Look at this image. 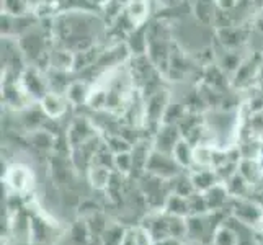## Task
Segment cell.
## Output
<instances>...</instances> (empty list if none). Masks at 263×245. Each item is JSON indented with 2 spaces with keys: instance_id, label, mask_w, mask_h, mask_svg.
<instances>
[{
  "instance_id": "cell-1",
  "label": "cell",
  "mask_w": 263,
  "mask_h": 245,
  "mask_svg": "<svg viewBox=\"0 0 263 245\" xmlns=\"http://www.w3.org/2000/svg\"><path fill=\"white\" fill-rule=\"evenodd\" d=\"M20 84L26 92V95H28L34 103H40V100L51 90L46 70H43L41 67L33 66V64H28L23 69L20 76Z\"/></svg>"
},
{
  "instance_id": "cell-2",
  "label": "cell",
  "mask_w": 263,
  "mask_h": 245,
  "mask_svg": "<svg viewBox=\"0 0 263 245\" xmlns=\"http://www.w3.org/2000/svg\"><path fill=\"white\" fill-rule=\"evenodd\" d=\"M261 69H263V61L258 54H253V56L243 58L240 62V66L237 70L232 74L231 79V85L234 88H249L252 87L253 82H257L258 77L261 76Z\"/></svg>"
},
{
  "instance_id": "cell-3",
  "label": "cell",
  "mask_w": 263,
  "mask_h": 245,
  "mask_svg": "<svg viewBox=\"0 0 263 245\" xmlns=\"http://www.w3.org/2000/svg\"><path fill=\"white\" fill-rule=\"evenodd\" d=\"M172 102V95L167 88L154 90L149 97L144 100V115H146V123H154L160 126L164 121V115Z\"/></svg>"
},
{
  "instance_id": "cell-4",
  "label": "cell",
  "mask_w": 263,
  "mask_h": 245,
  "mask_svg": "<svg viewBox=\"0 0 263 245\" xmlns=\"http://www.w3.org/2000/svg\"><path fill=\"white\" fill-rule=\"evenodd\" d=\"M146 168L149 170V174L154 177H160V178H175L180 174V165L177 160L174 159L172 154H164L154 149L149 154V159L146 163Z\"/></svg>"
},
{
  "instance_id": "cell-5",
  "label": "cell",
  "mask_w": 263,
  "mask_h": 245,
  "mask_svg": "<svg viewBox=\"0 0 263 245\" xmlns=\"http://www.w3.org/2000/svg\"><path fill=\"white\" fill-rule=\"evenodd\" d=\"M40 108L43 110V113L46 115V118L49 120H61L69 110V100L62 92H54V90H49V92L44 95L40 100Z\"/></svg>"
},
{
  "instance_id": "cell-6",
  "label": "cell",
  "mask_w": 263,
  "mask_h": 245,
  "mask_svg": "<svg viewBox=\"0 0 263 245\" xmlns=\"http://www.w3.org/2000/svg\"><path fill=\"white\" fill-rule=\"evenodd\" d=\"M181 138H183V134H181L177 124L162 123L157 129L156 139H154V149L164 154H172Z\"/></svg>"
},
{
  "instance_id": "cell-7",
  "label": "cell",
  "mask_w": 263,
  "mask_h": 245,
  "mask_svg": "<svg viewBox=\"0 0 263 245\" xmlns=\"http://www.w3.org/2000/svg\"><path fill=\"white\" fill-rule=\"evenodd\" d=\"M217 38L224 49H240L249 40V30L243 25H231L217 28Z\"/></svg>"
},
{
  "instance_id": "cell-8",
  "label": "cell",
  "mask_w": 263,
  "mask_h": 245,
  "mask_svg": "<svg viewBox=\"0 0 263 245\" xmlns=\"http://www.w3.org/2000/svg\"><path fill=\"white\" fill-rule=\"evenodd\" d=\"M5 181L13 192L25 193V192H28L33 185V174L26 165L15 163V165L8 167L7 174H5Z\"/></svg>"
},
{
  "instance_id": "cell-9",
  "label": "cell",
  "mask_w": 263,
  "mask_h": 245,
  "mask_svg": "<svg viewBox=\"0 0 263 245\" xmlns=\"http://www.w3.org/2000/svg\"><path fill=\"white\" fill-rule=\"evenodd\" d=\"M95 138V126L92 124V121L85 116H79L77 120L72 121L69 133H67V139L70 141V144L74 147L82 146V144H87L90 139Z\"/></svg>"
},
{
  "instance_id": "cell-10",
  "label": "cell",
  "mask_w": 263,
  "mask_h": 245,
  "mask_svg": "<svg viewBox=\"0 0 263 245\" xmlns=\"http://www.w3.org/2000/svg\"><path fill=\"white\" fill-rule=\"evenodd\" d=\"M92 92H93V84H90V82L84 79H74L67 85L64 95L67 97L72 106H84L88 105Z\"/></svg>"
},
{
  "instance_id": "cell-11",
  "label": "cell",
  "mask_w": 263,
  "mask_h": 245,
  "mask_svg": "<svg viewBox=\"0 0 263 245\" xmlns=\"http://www.w3.org/2000/svg\"><path fill=\"white\" fill-rule=\"evenodd\" d=\"M151 4L152 0L151 2H147V0H128L124 12L129 16V20L134 23L136 28L147 23V18L151 15Z\"/></svg>"
},
{
  "instance_id": "cell-12",
  "label": "cell",
  "mask_w": 263,
  "mask_h": 245,
  "mask_svg": "<svg viewBox=\"0 0 263 245\" xmlns=\"http://www.w3.org/2000/svg\"><path fill=\"white\" fill-rule=\"evenodd\" d=\"M216 149L211 144H198L193 147V165L199 168H211L214 167Z\"/></svg>"
},
{
  "instance_id": "cell-13",
  "label": "cell",
  "mask_w": 263,
  "mask_h": 245,
  "mask_svg": "<svg viewBox=\"0 0 263 245\" xmlns=\"http://www.w3.org/2000/svg\"><path fill=\"white\" fill-rule=\"evenodd\" d=\"M228 186H226V183H219L217 181L216 185H213L210 190H206L204 192V199H206V203H208V208L210 210H219V208L224 206L226 203V199H228Z\"/></svg>"
},
{
  "instance_id": "cell-14",
  "label": "cell",
  "mask_w": 263,
  "mask_h": 245,
  "mask_svg": "<svg viewBox=\"0 0 263 245\" xmlns=\"http://www.w3.org/2000/svg\"><path fill=\"white\" fill-rule=\"evenodd\" d=\"M193 147L195 146L186 138H181L177 142L172 156H174V159L177 160L180 167H192L193 165Z\"/></svg>"
},
{
  "instance_id": "cell-15",
  "label": "cell",
  "mask_w": 263,
  "mask_h": 245,
  "mask_svg": "<svg viewBox=\"0 0 263 245\" xmlns=\"http://www.w3.org/2000/svg\"><path fill=\"white\" fill-rule=\"evenodd\" d=\"M237 172L249 181L250 185L255 183V181H258L260 177L263 175L261 165H260V162L257 159H242L239 162Z\"/></svg>"
},
{
  "instance_id": "cell-16",
  "label": "cell",
  "mask_w": 263,
  "mask_h": 245,
  "mask_svg": "<svg viewBox=\"0 0 263 245\" xmlns=\"http://www.w3.org/2000/svg\"><path fill=\"white\" fill-rule=\"evenodd\" d=\"M110 177H111L110 168H108L106 165H98V163H93L88 170V180H90V183H92V186L97 190L106 188L108 183H110Z\"/></svg>"
},
{
  "instance_id": "cell-17",
  "label": "cell",
  "mask_w": 263,
  "mask_h": 245,
  "mask_svg": "<svg viewBox=\"0 0 263 245\" xmlns=\"http://www.w3.org/2000/svg\"><path fill=\"white\" fill-rule=\"evenodd\" d=\"M214 170V168H213ZM211 168H201L198 170L196 174L192 177V181H193V186L196 192H206V190H210L213 185L217 183V174L213 172Z\"/></svg>"
},
{
  "instance_id": "cell-18",
  "label": "cell",
  "mask_w": 263,
  "mask_h": 245,
  "mask_svg": "<svg viewBox=\"0 0 263 245\" xmlns=\"http://www.w3.org/2000/svg\"><path fill=\"white\" fill-rule=\"evenodd\" d=\"M33 10V4L30 0H2V13L13 16L30 15Z\"/></svg>"
},
{
  "instance_id": "cell-19",
  "label": "cell",
  "mask_w": 263,
  "mask_h": 245,
  "mask_svg": "<svg viewBox=\"0 0 263 245\" xmlns=\"http://www.w3.org/2000/svg\"><path fill=\"white\" fill-rule=\"evenodd\" d=\"M167 211L174 216H181L183 217L185 214L190 213V204H188V198L181 196V195H170L167 199Z\"/></svg>"
},
{
  "instance_id": "cell-20",
  "label": "cell",
  "mask_w": 263,
  "mask_h": 245,
  "mask_svg": "<svg viewBox=\"0 0 263 245\" xmlns=\"http://www.w3.org/2000/svg\"><path fill=\"white\" fill-rule=\"evenodd\" d=\"M31 142L34 147H38L41 150H48V149H52L54 142H56V138H54V134L49 133L48 129H34L31 133Z\"/></svg>"
},
{
  "instance_id": "cell-21",
  "label": "cell",
  "mask_w": 263,
  "mask_h": 245,
  "mask_svg": "<svg viewBox=\"0 0 263 245\" xmlns=\"http://www.w3.org/2000/svg\"><path fill=\"white\" fill-rule=\"evenodd\" d=\"M249 185L250 183L239 174V172H237V174H234L229 180H226V186H228V192L231 195H235V196H242L243 193L247 192Z\"/></svg>"
},
{
  "instance_id": "cell-22",
  "label": "cell",
  "mask_w": 263,
  "mask_h": 245,
  "mask_svg": "<svg viewBox=\"0 0 263 245\" xmlns=\"http://www.w3.org/2000/svg\"><path fill=\"white\" fill-rule=\"evenodd\" d=\"M113 159H115V167H116L118 170H120V172H123V174H126V172H129V170L134 167V159H133L131 150L115 154Z\"/></svg>"
},
{
  "instance_id": "cell-23",
  "label": "cell",
  "mask_w": 263,
  "mask_h": 245,
  "mask_svg": "<svg viewBox=\"0 0 263 245\" xmlns=\"http://www.w3.org/2000/svg\"><path fill=\"white\" fill-rule=\"evenodd\" d=\"M214 242H216V245H239L237 235H235V232L231 231L229 228H221L217 231Z\"/></svg>"
},
{
  "instance_id": "cell-24",
  "label": "cell",
  "mask_w": 263,
  "mask_h": 245,
  "mask_svg": "<svg viewBox=\"0 0 263 245\" xmlns=\"http://www.w3.org/2000/svg\"><path fill=\"white\" fill-rule=\"evenodd\" d=\"M154 245H180L178 240L175 239H170V237H165V239H160V240H156Z\"/></svg>"
},
{
  "instance_id": "cell-25",
  "label": "cell",
  "mask_w": 263,
  "mask_h": 245,
  "mask_svg": "<svg viewBox=\"0 0 263 245\" xmlns=\"http://www.w3.org/2000/svg\"><path fill=\"white\" fill-rule=\"evenodd\" d=\"M92 2H93L95 5H98V7H102L105 2H108V0H92Z\"/></svg>"
},
{
  "instance_id": "cell-26",
  "label": "cell",
  "mask_w": 263,
  "mask_h": 245,
  "mask_svg": "<svg viewBox=\"0 0 263 245\" xmlns=\"http://www.w3.org/2000/svg\"><path fill=\"white\" fill-rule=\"evenodd\" d=\"M258 225H260V229H261V232H263V214H261L260 221H258Z\"/></svg>"
},
{
  "instance_id": "cell-27",
  "label": "cell",
  "mask_w": 263,
  "mask_h": 245,
  "mask_svg": "<svg viewBox=\"0 0 263 245\" xmlns=\"http://www.w3.org/2000/svg\"><path fill=\"white\" fill-rule=\"evenodd\" d=\"M261 15H263V13H261Z\"/></svg>"
}]
</instances>
